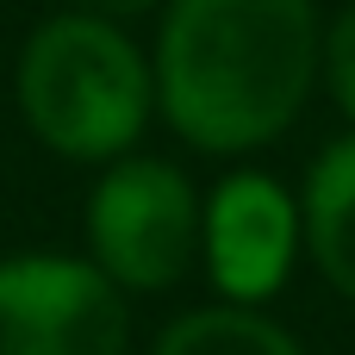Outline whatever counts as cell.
Wrapping results in <instances>:
<instances>
[{
  "instance_id": "obj_1",
  "label": "cell",
  "mask_w": 355,
  "mask_h": 355,
  "mask_svg": "<svg viewBox=\"0 0 355 355\" xmlns=\"http://www.w3.org/2000/svg\"><path fill=\"white\" fill-rule=\"evenodd\" d=\"M318 31L324 12L312 0H168L144 44L156 125L193 156L250 162L306 119L318 94Z\"/></svg>"
},
{
  "instance_id": "obj_2",
  "label": "cell",
  "mask_w": 355,
  "mask_h": 355,
  "mask_svg": "<svg viewBox=\"0 0 355 355\" xmlns=\"http://www.w3.org/2000/svg\"><path fill=\"white\" fill-rule=\"evenodd\" d=\"M12 106L31 144L56 162L100 168L112 156H131L156 125L150 50L131 37V25L56 6L19 37Z\"/></svg>"
},
{
  "instance_id": "obj_3",
  "label": "cell",
  "mask_w": 355,
  "mask_h": 355,
  "mask_svg": "<svg viewBox=\"0 0 355 355\" xmlns=\"http://www.w3.org/2000/svg\"><path fill=\"white\" fill-rule=\"evenodd\" d=\"M200 193L206 187L156 150L100 162L81 200V256L125 300L175 293L200 275Z\"/></svg>"
},
{
  "instance_id": "obj_4",
  "label": "cell",
  "mask_w": 355,
  "mask_h": 355,
  "mask_svg": "<svg viewBox=\"0 0 355 355\" xmlns=\"http://www.w3.org/2000/svg\"><path fill=\"white\" fill-rule=\"evenodd\" d=\"M0 355H131V300L81 250H6Z\"/></svg>"
},
{
  "instance_id": "obj_5",
  "label": "cell",
  "mask_w": 355,
  "mask_h": 355,
  "mask_svg": "<svg viewBox=\"0 0 355 355\" xmlns=\"http://www.w3.org/2000/svg\"><path fill=\"white\" fill-rule=\"evenodd\" d=\"M300 262H306L300 187L237 162L200 193V275L212 300L275 306Z\"/></svg>"
},
{
  "instance_id": "obj_6",
  "label": "cell",
  "mask_w": 355,
  "mask_h": 355,
  "mask_svg": "<svg viewBox=\"0 0 355 355\" xmlns=\"http://www.w3.org/2000/svg\"><path fill=\"white\" fill-rule=\"evenodd\" d=\"M300 225H306V262L318 281L355 306V125H343L300 181Z\"/></svg>"
},
{
  "instance_id": "obj_7",
  "label": "cell",
  "mask_w": 355,
  "mask_h": 355,
  "mask_svg": "<svg viewBox=\"0 0 355 355\" xmlns=\"http://www.w3.org/2000/svg\"><path fill=\"white\" fill-rule=\"evenodd\" d=\"M150 355H306V343L268 312V306H231V300H206L175 312Z\"/></svg>"
},
{
  "instance_id": "obj_8",
  "label": "cell",
  "mask_w": 355,
  "mask_h": 355,
  "mask_svg": "<svg viewBox=\"0 0 355 355\" xmlns=\"http://www.w3.org/2000/svg\"><path fill=\"white\" fill-rule=\"evenodd\" d=\"M318 87L337 106V119L355 125V0H343L337 12H324V31H318Z\"/></svg>"
},
{
  "instance_id": "obj_9",
  "label": "cell",
  "mask_w": 355,
  "mask_h": 355,
  "mask_svg": "<svg viewBox=\"0 0 355 355\" xmlns=\"http://www.w3.org/2000/svg\"><path fill=\"white\" fill-rule=\"evenodd\" d=\"M75 12H94V19H112V25H137V19H156L168 0H62Z\"/></svg>"
}]
</instances>
